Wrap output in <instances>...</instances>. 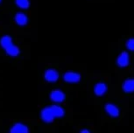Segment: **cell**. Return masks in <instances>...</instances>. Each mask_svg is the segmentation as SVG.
<instances>
[{
    "mask_svg": "<svg viewBox=\"0 0 134 133\" xmlns=\"http://www.w3.org/2000/svg\"><path fill=\"white\" fill-rule=\"evenodd\" d=\"M88 132H90V130H86V129L81 130V133H88Z\"/></svg>",
    "mask_w": 134,
    "mask_h": 133,
    "instance_id": "16",
    "label": "cell"
},
{
    "mask_svg": "<svg viewBox=\"0 0 134 133\" xmlns=\"http://www.w3.org/2000/svg\"><path fill=\"white\" fill-rule=\"evenodd\" d=\"M123 89L126 93L134 92V79H127L123 84Z\"/></svg>",
    "mask_w": 134,
    "mask_h": 133,
    "instance_id": "10",
    "label": "cell"
},
{
    "mask_svg": "<svg viewBox=\"0 0 134 133\" xmlns=\"http://www.w3.org/2000/svg\"><path fill=\"white\" fill-rule=\"evenodd\" d=\"M106 91H107V86H106L105 83H103V82H100V83H97L94 88V92L95 94L98 96H102L105 94Z\"/></svg>",
    "mask_w": 134,
    "mask_h": 133,
    "instance_id": "8",
    "label": "cell"
},
{
    "mask_svg": "<svg viewBox=\"0 0 134 133\" xmlns=\"http://www.w3.org/2000/svg\"><path fill=\"white\" fill-rule=\"evenodd\" d=\"M45 79L49 82H55L59 79V73L54 69H48L45 72Z\"/></svg>",
    "mask_w": 134,
    "mask_h": 133,
    "instance_id": "4",
    "label": "cell"
},
{
    "mask_svg": "<svg viewBox=\"0 0 134 133\" xmlns=\"http://www.w3.org/2000/svg\"><path fill=\"white\" fill-rule=\"evenodd\" d=\"M51 107V109L53 111V114H54V117H62L64 116V109H62V107L59 106V105H52Z\"/></svg>",
    "mask_w": 134,
    "mask_h": 133,
    "instance_id": "12",
    "label": "cell"
},
{
    "mask_svg": "<svg viewBox=\"0 0 134 133\" xmlns=\"http://www.w3.org/2000/svg\"><path fill=\"white\" fill-rule=\"evenodd\" d=\"M105 110H106V112L112 117H118L119 116V109H118V108L114 104H111V103L106 104Z\"/></svg>",
    "mask_w": 134,
    "mask_h": 133,
    "instance_id": "6",
    "label": "cell"
},
{
    "mask_svg": "<svg viewBox=\"0 0 134 133\" xmlns=\"http://www.w3.org/2000/svg\"><path fill=\"white\" fill-rule=\"evenodd\" d=\"M65 94L62 90H54L50 94V98L55 102H62L65 99Z\"/></svg>",
    "mask_w": 134,
    "mask_h": 133,
    "instance_id": "5",
    "label": "cell"
},
{
    "mask_svg": "<svg viewBox=\"0 0 134 133\" xmlns=\"http://www.w3.org/2000/svg\"><path fill=\"white\" fill-rule=\"evenodd\" d=\"M117 63H118V66L121 67H127L129 65V63H130V57H129L128 53L123 52L122 54H120L119 56L118 57Z\"/></svg>",
    "mask_w": 134,
    "mask_h": 133,
    "instance_id": "3",
    "label": "cell"
},
{
    "mask_svg": "<svg viewBox=\"0 0 134 133\" xmlns=\"http://www.w3.org/2000/svg\"><path fill=\"white\" fill-rule=\"evenodd\" d=\"M15 3L21 9H27L30 6L29 0H15Z\"/></svg>",
    "mask_w": 134,
    "mask_h": 133,
    "instance_id": "14",
    "label": "cell"
},
{
    "mask_svg": "<svg viewBox=\"0 0 134 133\" xmlns=\"http://www.w3.org/2000/svg\"><path fill=\"white\" fill-rule=\"evenodd\" d=\"M15 21H16V23L18 25H19V26H26L27 24V22H28V19H27L26 14L19 12V13H17L15 15Z\"/></svg>",
    "mask_w": 134,
    "mask_h": 133,
    "instance_id": "9",
    "label": "cell"
},
{
    "mask_svg": "<svg viewBox=\"0 0 134 133\" xmlns=\"http://www.w3.org/2000/svg\"><path fill=\"white\" fill-rule=\"evenodd\" d=\"M10 131L12 133H28L29 130L26 125L23 124H16L12 127V129L10 130Z\"/></svg>",
    "mask_w": 134,
    "mask_h": 133,
    "instance_id": "7",
    "label": "cell"
},
{
    "mask_svg": "<svg viewBox=\"0 0 134 133\" xmlns=\"http://www.w3.org/2000/svg\"><path fill=\"white\" fill-rule=\"evenodd\" d=\"M41 118L44 122L46 123H52L54 120V116L53 114V111L51 109V107H46L41 110Z\"/></svg>",
    "mask_w": 134,
    "mask_h": 133,
    "instance_id": "1",
    "label": "cell"
},
{
    "mask_svg": "<svg viewBox=\"0 0 134 133\" xmlns=\"http://www.w3.org/2000/svg\"><path fill=\"white\" fill-rule=\"evenodd\" d=\"M63 79L65 82H69V83H76L80 82L81 75L75 72H67L63 75Z\"/></svg>",
    "mask_w": 134,
    "mask_h": 133,
    "instance_id": "2",
    "label": "cell"
},
{
    "mask_svg": "<svg viewBox=\"0 0 134 133\" xmlns=\"http://www.w3.org/2000/svg\"><path fill=\"white\" fill-rule=\"evenodd\" d=\"M12 43V37L8 36V35H5V36L2 37L1 39H0V45L3 47L4 49H5L6 47H8L9 46H11Z\"/></svg>",
    "mask_w": 134,
    "mask_h": 133,
    "instance_id": "13",
    "label": "cell"
},
{
    "mask_svg": "<svg viewBox=\"0 0 134 133\" xmlns=\"http://www.w3.org/2000/svg\"><path fill=\"white\" fill-rule=\"evenodd\" d=\"M4 50L6 51L7 54L10 55V56H12V57L18 56V55L19 54V48L17 46H15L14 44H12L11 46L6 47Z\"/></svg>",
    "mask_w": 134,
    "mask_h": 133,
    "instance_id": "11",
    "label": "cell"
},
{
    "mask_svg": "<svg viewBox=\"0 0 134 133\" xmlns=\"http://www.w3.org/2000/svg\"><path fill=\"white\" fill-rule=\"evenodd\" d=\"M126 47L131 50V51H134V39H130L129 41L126 42Z\"/></svg>",
    "mask_w": 134,
    "mask_h": 133,
    "instance_id": "15",
    "label": "cell"
},
{
    "mask_svg": "<svg viewBox=\"0 0 134 133\" xmlns=\"http://www.w3.org/2000/svg\"><path fill=\"white\" fill-rule=\"evenodd\" d=\"M0 2H1V0H0Z\"/></svg>",
    "mask_w": 134,
    "mask_h": 133,
    "instance_id": "17",
    "label": "cell"
}]
</instances>
